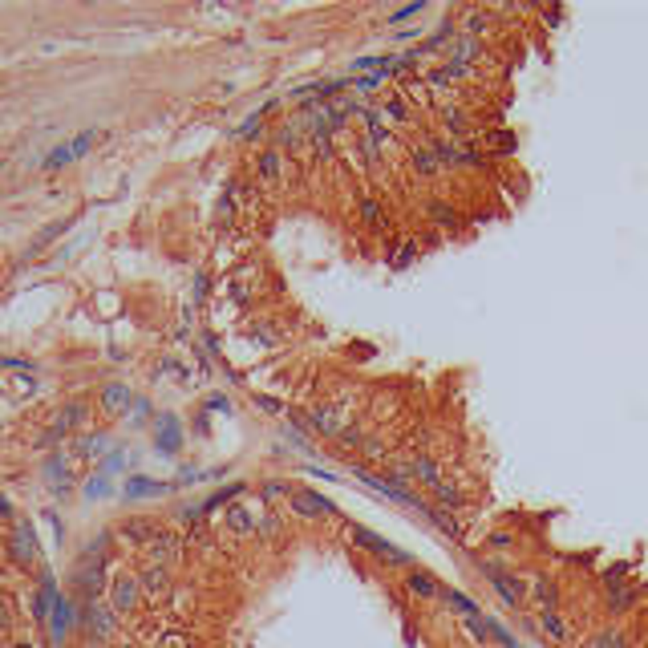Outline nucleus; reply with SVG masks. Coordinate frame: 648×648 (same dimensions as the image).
Instances as JSON below:
<instances>
[{"label": "nucleus", "instance_id": "obj_1", "mask_svg": "<svg viewBox=\"0 0 648 648\" xmlns=\"http://www.w3.org/2000/svg\"><path fill=\"white\" fill-rule=\"evenodd\" d=\"M588 648H632V645H628L624 628H600V632L588 640Z\"/></svg>", "mask_w": 648, "mask_h": 648}, {"label": "nucleus", "instance_id": "obj_2", "mask_svg": "<svg viewBox=\"0 0 648 648\" xmlns=\"http://www.w3.org/2000/svg\"><path fill=\"white\" fill-rule=\"evenodd\" d=\"M531 596H535V604H543V612H556V604H559V588H556V579H535Z\"/></svg>", "mask_w": 648, "mask_h": 648}, {"label": "nucleus", "instance_id": "obj_3", "mask_svg": "<svg viewBox=\"0 0 648 648\" xmlns=\"http://www.w3.org/2000/svg\"><path fill=\"white\" fill-rule=\"evenodd\" d=\"M539 628H543V632H547L551 640H559V645H563V640L572 636V628H567V620H563L559 612H543V616H539Z\"/></svg>", "mask_w": 648, "mask_h": 648}, {"label": "nucleus", "instance_id": "obj_4", "mask_svg": "<svg viewBox=\"0 0 648 648\" xmlns=\"http://www.w3.org/2000/svg\"><path fill=\"white\" fill-rule=\"evenodd\" d=\"M405 583H410V592H414L417 600H434V596H438V592H442V583H438V579L421 576V572H414V576L405 579Z\"/></svg>", "mask_w": 648, "mask_h": 648}, {"label": "nucleus", "instance_id": "obj_5", "mask_svg": "<svg viewBox=\"0 0 648 648\" xmlns=\"http://www.w3.org/2000/svg\"><path fill=\"white\" fill-rule=\"evenodd\" d=\"M90 138H93V134H81V138H77V142H65L61 150H53V154H49V166H61V162L77 159V154H81V150L90 146Z\"/></svg>", "mask_w": 648, "mask_h": 648}]
</instances>
